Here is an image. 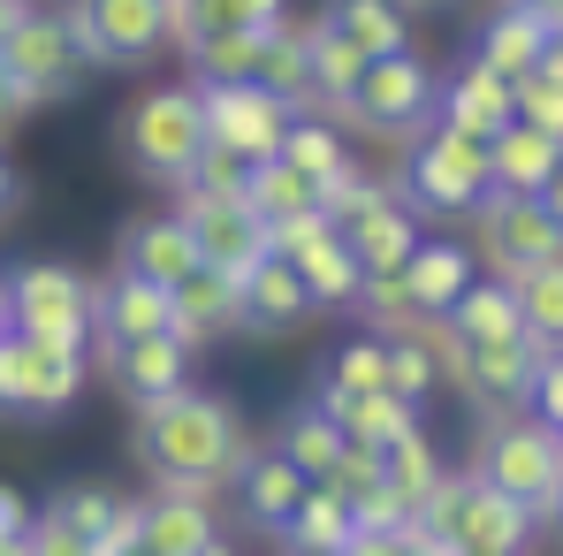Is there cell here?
Listing matches in <instances>:
<instances>
[{"label": "cell", "mask_w": 563, "mask_h": 556, "mask_svg": "<svg viewBox=\"0 0 563 556\" xmlns=\"http://www.w3.org/2000/svg\"><path fill=\"white\" fill-rule=\"evenodd\" d=\"M351 534H358V519H351V503L328 495V488H305L297 511H289V526H282L289 549H343Z\"/></svg>", "instance_id": "836d02e7"}, {"label": "cell", "mask_w": 563, "mask_h": 556, "mask_svg": "<svg viewBox=\"0 0 563 556\" xmlns=\"http://www.w3.org/2000/svg\"><path fill=\"white\" fill-rule=\"evenodd\" d=\"M343 556H450L434 534H419V526H380V534H351Z\"/></svg>", "instance_id": "7bdbcfd3"}, {"label": "cell", "mask_w": 563, "mask_h": 556, "mask_svg": "<svg viewBox=\"0 0 563 556\" xmlns=\"http://www.w3.org/2000/svg\"><path fill=\"white\" fill-rule=\"evenodd\" d=\"M312 412L343 443H358V450H388L396 435H419V404H404L388 389H335V381H320L312 389Z\"/></svg>", "instance_id": "9a60e30c"}, {"label": "cell", "mask_w": 563, "mask_h": 556, "mask_svg": "<svg viewBox=\"0 0 563 556\" xmlns=\"http://www.w3.org/2000/svg\"><path fill=\"white\" fill-rule=\"evenodd\" d=\"M328 122H351L366 138H411V130L434 122V69L411 46L404 54H380V62H366V77L351 85V99Z\"/></svg>", "instance_id": "5b68a950"}, {"label": "cell", "mask_w": 563, "mask_h": 556, "mask_svg": "<svg viewBox=\"0 0 563 556\" xmlns=\"http://www.w3.org/2000/svg\"><path fill=\"white\" fill-rule=\"evenodd\" d=\"M312 488H328V495H343V503H358L366 488H380V458H374V450H358V443H343V458L328 465V472H320Z\"/></svg>", "instance_id": "b9f144b4"}, {"label": "cell", "mask_w": 563, "mask_h": 556, "mask_svg": "<svg viewBox=\"0 0 563 556\" xmlns=\"http://www.w3.org/2000/svg\"><path fill=\"white\" fill-rule=\"evenodd\" d=\"M15 198H23V190H15V176H8V161H0V214H8Z\"/></svg>", "instance_id": "f5cc1de1"}, {"label": "cell", "mask_w": 563, "mask_h": 556, "mask_svg": "<svg viewBox=\"0 0 563 556\" xmlns=\"http://www.w3.org/2000/svg\"><path fill=\"white\" fill-rule=\"evenodd\" d=\"M85 336H99L107 351L145 344V336H168V290L130 275V268H114V275L92 282V297H85Z\"/></svg>", "instance_id": "5bb4252c"}, {"label": "cell", "mask_w": 563, "mask_h": 556, "mask_svg": "<svg viewBox=\"0 0 563 556\" xmlns=\"http://www.w3.org/2000/svg\"><path fill=\"white\" fill-rule=\"evenodd\" d=\"M510 305H518V328H526L533 344H556L563 336V260L518 268V275H510Z\"/></svg>", "instance_id": "1f68e13d"}, {"label": "cell", "mask_w": 563, "mask_h": 556, "mask_svg": "<svg viewBox=\"0 0 563 556\" xmlns=\"http://www.w3.org/2000/svg\"><path fill=\"white\" fill-rule=\"evenodd\" d=\"M198 8H206V0H198Z\"/></svg>", "instance_id": "94428289"}, {"label": "cell", "mask_w": 563, "mask_h": 556, "mask_svg": "<svg viewBox=\"0 0 563 556\" xmlns=\"http://www.w3.org/2000/svg\"><path fill=\"white\" fill-rule=\"evenodd\" d=\"M229 328H236V275H221V268L198 260L184 282H168V336H184L190 351H206Z\"/></svg>", "instance_id": "ffe728a7"}, {"label": "cell", "mask_w": 563, "mask_h": 556, "mask_svg": "<svg viewBox=\"0 0 563 556\" xmlns=\"http://www.w3.org/2000/svg\"><path fill=\"white\" fill-rule=\"evenodd\" d=\"M320 381H335V389H380V336H358V344H343Z\"/></svg>", "instance_id": "ee69618b"}, {"label": "cell", "mask_w": 563, "mask_h": 556, "mask_svg": "<svg viewBox=\"0 0 563 556\" xmlns=\"http://www.w3.org/2000/svg\"><path fill=\"white\" fill-rule=\"evenodd\" d=\"M450 556H533V549H450Z\"/></svg>", "instance_id": "db71d44e"}, {"label": "cell", "mask_w": 563, "mask_h": 556, "mask_svg": "<svg viewBox=\"0 0 563 556\" xmlns=\"http://www.w3.org/2000/svg\"><path fill=\"white\" fill-rule=\"evenodd\" d=\"M510 8H526V15H549V23H563V0H510Z\"/></svg>", "instance_id": "816d5d0a"}, {"label": "cell", "mask_w": 563, "mask_h": 556, "mask_svg": "<svg viewBox=\"0 0 563 556\" xmlns=\"http://www.w3.org/2000/svg\"><path fill=\"white\" fill-rule=\"evenodd\" d=\"M479 252L495 260V282H510L518 268H541V260H563L556 198H510V190H495L479 206Z\"/></svg>", "instance_id": "9c48e42d"}, {"label": "cell", "mask_w": 563, "mask_h": 556, "mask_svg": "<svg viewBox=\"0 0 563 556\" xmlns=\"http://www.w3.org/2000/svg\"><path fill=\"white\" fill-rule=\"evenodd\" d=\"M107 367H114V389H122L130 404H161V396L190 389V367H198V351H190L184 336H145V344H122V351H107Z\"/></svg>", "instance_id": "cb8c5ba5"}, {"label": "cell", "mask_w": 563, "mask_h": 556, "mask_svg": "<svg viewBox=\"0 0 563 556\" xmlns=\"http://www.w3.org/2000/svg\"><path fill=\"white\" fill-rule=\"evenodd\" d=\"M374 458H380V480H388V488L411 503V519H419V503L442 488V458H434L427 427H419V435H396V443H388V450H374Z\"/></svg>", "instance_id": "e575fe53"}, {"label": "cell", "mask_w": 563, "mask_h": 556, "mask_svg": "<svg viewBox=\"0 0 563 556\" xmlns=\"http://www.w3.org/2000/svg\"><path fill=\"white\" fill-rule=\"evenodd\" d=\"M275 450H282V458H289V465H297V472H305V480H320V472H328V465L343 458V435H335V427H328V419H320V412H312V404H297V412H289V419H282Z\"/></svg>", "instance_id": "8d00e7d4"}, {"label": "cell", "mask_w": 563, "mask_h": 556, "mask_svg": "<svg viewBox=\"0 0 563 556\" xmlns=\"http://www.w3.org/2000/svg\"><path fill=\"white\" fill-rule=\"evenodd\" d=\"M236 488H244V519H252L260 534H282V526H289V511H297V495H305L312 480H305V472L267 443V450H244Z\"/></svg>", "instance_id": "d4e9b609"}, {"label": "cell", "mask_w": 563, "mask_h": 556, "mask_svg": "<svg viewBox=\"0 0 563 556\" xmlns=\"http://www.w3.org/2000/svg\"><path fill=\"white\" fill-rule=\"evenodd\" d=\"M198 556H236V549H229V542H221V534H213V542H206V549H198Z\"/></svg>", "instance_id": "11a10c76"}, {"label": "cell", "mask_w": 563, "mask_h": 556, "mask_svg": "<svg viewBox=\"0 0 563 556\" xmlns=\"http://www.w3.org/2000/svg\"><path fill=\"white\" fill-rule=\"evenodd\" d=\"M114 145L137 176L153 184H184L198 145H206V122H198V92L190 85H161V92H137L114 122Z\"/></svg>", "instance_id": "277c9868"}, {"label": "cell", "mask_w": 563, "mask_h": 556, "mask_svg": "<svg viewBox=\"0 0 563 556\" xmlns=\"http://www.w3.org/2000/svg\"><path fill=\"white\" fill-rule=\"evenodd\" d=\"M556 39H563V23L526 15V8H510V0H495V8L479 15L472 62H479V69H495V77H533V69L556 54Z\"/></svg>", "instance_id": "2e32d148"}, {"label": "cell", "mask_w": 563, "mask_h": 556, "mask_svg": "<svg viewBox=\"0 0 563 556\" xmlns=\"http://www.w3.org/2000/svg\"><path fill=\"white\" fill-rule=\"evenodd\" d=\"M62 23H69L77 54H85V62H107V69H114V62H145L153 46H168L161 0H69Z\"/></svg>", "instance_id": "4fadbf2b"}, {"label": "cell", "mask_w": 563, "mask_h": 556, "mask_svg": "<svg viewBox=\"0 0 563 556\" xmlns=\"http://www.w3.org/2000/svg\"><path fill=\"white\" fill-rule=\"evenodd\" d=\"M176 221L190 229L198 260L221 268V275H244L267 260V221L244 206V198H206V190H184L176 184Z\"/></svg>", "instance_id": "7c38bea8"}, {"label": "cell", "mask_w": 563, "mask_h": 556, "mask_svg": "<svg viewBox=\"0 0 563 556\" xmlns=\"http://www.w3.org/2000/svg\"><path fill=\"white\" fill-rule=\"evenodd\" d=\"M85 389V351L0 328V419H62Z\"/></svg>", "instance_id": "8992f818"}, {"label": "cell", "mask_w": 563, "mask_h": 556, "mask_svg": "<svg viewBox=\"0 0 563 556\" xmlns=\"http://www.w3.org/2000/svg\"><path fill=\"white\" fill-rule=\"evenodd\" d=\"M472 480L495 488V495H510V503H526L533 526H549V519H556V495H563L556 427H549V419H495V435H487L479 458H472Z\"/></svg>", "instance_id": "3957f363"}, {"label": "cell", "mask_w": 563, "mask_h": 556, "mask_svg": "<svg viewBox=\"0 0 563 556\" xmlns=\"http://www.w3.org/2000/svg\"><path fill=\"white\" fill-rule=\"evenodd\" d=\"M312 313H320L312 290L289 275V260H275V252L236 275V328H252V336H289V328H305Z\"/></svg>", "instance_id": "e0dca14e"}, {"label": "cell", "mask_w": 563, "mask_h": 556, "mask_svg": "<svg viewBox=\"0 0 563 556\" xmlns=\"http://www.w3.org/2000/svg\"><path fill=\"white\" fill-rule=\"evenodd\" d=\"M396 198L411 214H479L495 198V176H487V145L465 138V130H411V153H404V176H396Z\"/></svg>", "instance_id": "7a4b0ae2"}, {"label": "cell", "mask_w": 563, "mask_h": 556, "mask_svg": "<svg viewBox=\"0 0 563 556\" xmlns=\"http://www.w3.org/2000/svg\"><path fill=\"white\" fill-rule=\"evenodd\" d=\"M244 184H252V161L229 145H198V161L184 176V190H206V198H244Z\"/></svg>", "instance_id": "ab89813d"}, {"label": "cell", "mask_w": 563, "mask_h": 556, "mask_svg": "<svg viewBox=\"0 0 563 556\" xmlns=\"http://www.w3.org/2000/svg\"><path fill=\"white\" fill-rule=\"evenodd\" d=\"M0 328H8V275H0Z\"/></svg>", "instance_id": "6f0895ef"}, {"label": "cell", "mask_w": 563, "mask_h": 556, "mask_svg": "<svg viewBox=\"0 0 563 556\" xmlns=\"http://www.w3.org/2000/svg\"><path fill=\"white\" fill-rule=\"evenodd\" d=\"M282 15H289V0H206L198 31H275Z\"/></svg>", "instance_id": "60d3db41"}, {"label": "cell", "mask_w": 563, "mask_h": 556, "mask_svg": "<svg viewBox=\"0 0 563 556\" xmlns=\"http://www.w3.org/2000/svg\"><path fill=\"white\" fill-rule=\"evenodd\" d=\"M526 404H533V419H549V427L563 419V359H556V351L533 367V389H526Z\"/></svg>", "instance_id": "7dc6e473"}, {"label": "cell", "mask_w": 563, "mask_h": 556, "mask_svg": "<svg viewBox=\"0 0 563 556\" xmlns=\"http://www.w3.org/2000/svg\"><path fill=\"white\" fill-rule=\"evenodd\" d=\"M434 122L442 130H465V138H495V130H510L518 115H510V77H495V69H479L465 62L450 85H434Z\"/></svg>", "instance_id": "603a6c76"}, {"label": "cell", "mask_w": 563, "mask_h": 556, "mask_svg": "<svg viewBox=\"0 0 563 556\" xmlns=\"http://www.w3.org/2000/svg\"><path fill=\"white\" fill-rule=\"evenodd\" d=\"M320 23H328V31H343L366 62L411 46V23H404V8H396V0H328V8H320Z\"/></svg>", "instance_id": "f1b7e54d"}, {"label": "cell", "mask_w": 563, "mask_h": 556, "mask_svg": "<svg viewBox=\"0 0 563 556\" xmlns=\"http://www.w3.org/2000/svg\"><path fill=\"white\" fill-rule=\"evenodd\" d=\"M85 297H92V282L77 275V268L31 260V268H15V282H8V328L15 336H38V344L85 351Z\"/></svg>", "instance_id": "ba28073f"}, {"label": "cell", "mask_w": 563, "mask_h": 556, "mask_svg": "<svg viewBox=\"0 0 563 556\" xmlns=\"http://www.w3.org/2000/svg\"><path fill=\"white\" fill-rule=\"evenodd\" d=\"M114 268H130V275L145 282H184L198 268V244H190V229L176 214H137V221H122V237H114Z\"/></svg>", "instance_id": "7402d4cb"}, {"label": "cell", "mask_w": 563, "mask_h": 556, "mask_svg": "<svg viewBox=\"0 0 563 556\" xmlns=\"http://www.w3.org/2000/svg\"><path fill=\"white\" fill-rule=\"evenodd\" d=\"M23 526H31V503H23L15 488H0V549H8V542H23Z\"/></svg>", "instance_id": "c3c4849f"}, {"label": "cell", "mask_w": 563, "mask_h": 556, "mask_svg": "<svg viewBox=\"0 0 563 556\" xmlns=\"http://www.w3.org/2000/svg\"><path fill=\"white\" fill-rule=\"evenodd\" d=\"M0 69L15 77V92L31 99V107L77 92V85H85V54H77L69 23H62V8H31V15L0 39Z\"/></svg>", "instance_id": "52a82bcc"}, {"label": "cell", "mask_w": 563, "mask_h": 556, "mask_svg": "<svg viewBox=\"0 0 563 556\" xmlns=\"http://www.w3.org/2000/svg\"><path fill=\"white\" fill-rule=\"evenodd\" d=\"M23 15H31V0H0V39H8V31H15Z\"/></svg>", "instance_id": "f907efd6"}, {"label": "cell", "mask_w": 563, "mask_h": 556, "mask_svg": "<svg viewBox=\"0 0 563 556\" xmlns=\"http://www.w3.org/2000/svg\"><path fill=\"white\" fill-rule=\"evenodd\" d=\"M244 206L275 229V221H297V214H312V184L289 168V161H252V184H244Z\"/></svg>", "instance_id": "d590c367"}, {"label": "cell", "mask_w": 563, "mask_h": 556, "mask_svg": "<svg viewBox=\"0 0 563 556\" xmlns=\"http://www.w3.org/2000/svg\"><path fill=\"white\" fill-rule=\"evenodd\" d=\"M23 115H31V99L15 92V77H8V69H0V138H8V130H15V122H23Z\"/></svg>", "instance_id": "681fc988"}, {"label": "cell", "mask_w": 563, "mask_h": 556, "mask_svg": "<svg viewBox=\"0 0 563 556\" xmlns=\"http://www.w3.org/2000/svg\"><path fill=\"white\" fill-rule=\"evenodd\" d=\"M343 244H351V260H358L366 275H396V268L411 260V244H419V214L388 190L380 206H366V214L343 229Z\"/></svg>", "instance_id": "484cf974"}, {"label": "cell", "mask_w": 563, "mask_h": 556, "mask_svg": "<svg viewBox=\"0 0 563 556\" xmlns=\"http://www.w3.org/2000/svg\"><path fill=\"white\" fill-rule=\"evenodd\" d=\"M556 168H563V138H549V130L510 122V130L487 138V176L510 198H556Z\"/></svg>", "instance_id": "d6986e66"}, {"label": "cell", "mask_w": 563, "mask_h": 556, "mask_svg": "<svg viewBox=\"0 0 563 556\" xmlns=\"http://www.w3.org/2000/svg\"><path fill=\"white\" fill-rule=\"evenodd\" d=\"M213 495L198 488H161L153 503H137V549L145 556H198L213 542Z\"/></svg>", "instance_id": "44dd1931"}, {"label": "cell", "mask_w": 563, "mask_h": 556, "mask_svg": "<svg viewBox=\"0 0 563 556\" xmlns=\"http://www.w3.org/2000/svg\"><path fill=\"white\" fill-rule=\"evenodd\" d=\"M190 92H198L206 145H229L244 161H275L282 130H289V107L282 99H267L252 77H236V85H190Z\"/></svg>", "instance_id": "8fae6325"}, {"label": "cell", "mask_w": 563, "mask_h": 556, "mask_svg": "<svg viewBox=\"0 0 563 556\" xmlns=\"http://www.w3.org/2000/svg\"><path fill=\"white\" fill-rule=\"evenodd\" d=\"M351 519H358V534H380V526H411V503L380 480V488H366L358 503H351Z\"/></svg>", "instance_id": "bcb514c9"}, {"label": "cell", "mask_w": 563, "mask_h": 556, "mask_svg": "<svg viewBox=\"0 0 563 556\" xmlns=\"http://www.w3.org/2000/svg\"><path fill=\"white\" fill-rule=\"evenodd\" d=\"M434 381H442V367H434V351H427L419 336H388V344H380V389H388V396L427 404Z\"/></svg>", "instance_id": "74e56055"}, {"label": "cell", "mask_w": 563, "mask_h": 556, "mask_svg": "<svg viewBox=\"0 0 563 556\" xmlns=\"http://www.w3.org/2000/svg\"><path fill=\"white\" fill-rule=\"evenodd\" d=\"M358 77H366V54H358L343 31H328V23L312 15V115H335Z\"/></svg>", "instance_id": "4dcf8cb0"}, {"label": "cell", "mask_w": 563, "mask_h": 556, "mask_svg": "<svg viewBox=\"0 0 563 556\" xmlns=\"http://www.w3.org/2000/svg\"><path fill=\"white\" fill-rule=\"evenodd\" d=\"M122 556H145V549H122Z\"/></svg>", "instance_id": "91938a15"}, {"label": "cell", "mask_w": 563, "mask_h": 556, "mask_svg": "<svg viewBox=\"0 0 563 556\" xmlns=\"http://www.w3.org/2000/svg\"><path fill=\"white\" fill-rule=\"evenodd\" d=\"M282 556H343V549H282Z\"/></svg>", "instance_id": "9f6ffc18"}, {"label": "cell", "mask_w": 563, "mask_h": 556, "mask_svg": "<svg viewBox=\"0 0 563 556\" xmlns=\"http://www.w3.org/2000/svg\"><path fill=\"white\" fill-rule=\"evenodd\" d=\"M442 320H450V336H465V344H510V336H526V328H518V305H510V282H479V275L457 290V305H450Z\"/></svg>", "instance_id": "f546056e"}, {"label": "cell", "mask_w": 563, "mask_h": 556, "mask_svg": "<svg viewBox=\"0 0 563 556\" xmlns=\"http://www.w3.org/2000/svg\"><path fill=\"white\" fill-rule=\"evenodd\" d=\"M122 503H130V495H114V488H99V480H77V488H62V495H54L46 511H54L62 526H77L85 542H99V534H107V526L122 519Z\"/></svg>", "instance_id": "f35d334b"}, {"label": "cell", "mask_w": 563, "mask_h": 556, "mask_svg": "<svg viewBox=\"0 0 563 556\" xmlns=\"http://www.w3.org/2000/svg\"><path fill=\"white\" fill-rule=\"evenodd\" d=\"M275 161H289L305 184H320V176H335L351 153H343V130H335L328 115H289V130H282Z\"/></svg>", "instance_id": "d6a6232c"}, {"label": "cell", "mask_w": 563, "mask_h": 556, "mask_svg": "<svg viewBox=\"0 0 563 556\" xmlns=\"http://www.w3.org/2000/svg\"><path fill=\"white\" fill-rule=\"evenodd\" d=\"M472 260H479L472 244L419 237V244H411V260H404L396 275H404V290H411V305H419V313H450V305H457V290L472 282Z\"/></svg>", "instance_id": "4316f807"}, {"label": "cell", "mask_w": 563, "mask_h": 556, "mask_svg": "<svg viewBox=\"0 0 563 556\" xmlns=\"http://www.w3.org/2000/svg\"><path fill=\"white\" fill-rule=\"evenodd\" d=\"M252 85L267 99H282L289 115H312V23L305 15H282L275 31H260Z\"/></svg>", "instance_id": "ac0fdd59"}, {"label": "cell", "mask_w": 563, "mask_h": 556, "mask_svg": "<svg viewBox=\"0 0 563 556\" xmlns=\"http://www.w3.org/2000/svg\"><path fill=\"white\" fill-rule=\"evenodd\" d=\"M396 8H442V0H396Z\"/></svg>", "instance_id": "680465c9"}, {"label": "cell", "mask_w": 563, "mask_h": 556, "mask_svg": "<svg viewBox=\"0 0 563 556\" xmlns=\"http://www.w3.org/2000/svg\"><path fill=\"white\" fill-rule=\"evenodd\" d=\"M23 556H92V542H85L77 526H62L54 511H31V526H23Z\"/></svg>", "instance_id": "f6af8a7d"}, {"label": "cell", "mask_w": 563, "mask_h": 556, "mask_svg": "<svg viewBox=\"0 0 563 556\" xmlns=\"http://www.w3.org/2000/svg\"><path fill=\"white\" fill-rule=\"evenodd\" d=\"M267 252L289 260V275L312 290V305H351V297H358V282H366V268H358V260H351V244H343V229H328L320 214L275 221V229H267Z\"/></svg>", "instance_id": "30bf717a"}, {"label": "cell", "mask_w": 563, "mask_h": 556, "mask_svg": "<svg viewBox=\"0 0 563 556\" xmlns=\"http://www.w3.org/2000/svg\"><path fill=\"white\" fill-rule=\"evenodd\" d=\"M137 465L161 480V488H198V495H221L236 480V465L252 450V427L229 396L213 389H176L161 404H137Z\"/></svg>", "instance_id": "6da1fadb"}, {"label": "cell", "mask_w": 563, "mask_h": 556, "mask_svg": "<svg viewBox=\"0 0 563 556\" xmlns=\"http://www.w3.org/2000/svg\"><path fill=\"white\" fill-rule=\"evenodd\" d=\"M533 511L526 503H510V495H495V488H479L472 480L465 495V526H457V549H533Z\"/></svg>", "instance_id": "83f0119b"}]
</instances>
